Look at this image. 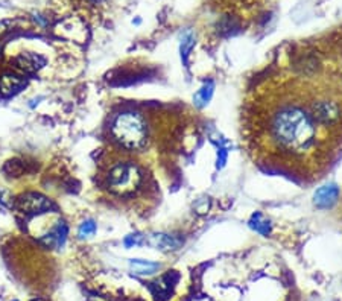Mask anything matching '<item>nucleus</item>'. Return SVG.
<instances>
[{
  "mask_svg": "<svg viewBox=\"0 0 342 301\" xmlns=\"http://www.w3.org/2000/svg\"><path fill=\"white\" fill-rule=\"evenodd\" d=\"M274 135L280 146L289 152L308 151L315 140L313 122L300 108H287L277 114L274 120Z\"/></svg>",
  "mask_w": 342,
  "mask_h": 301,
  "instance_id": "1",
  "label": "nucleus"
},
{
  "mask_svg": "<svg viewBox=\"0 0 342 301\" xmlns=\"http://www.w3.org/2000/svg\"><path fill=\"white\" fill-rule=\"evenodd\" d=\"M111 133L117 143L127 149L137 151L146 145V138H148L146 122L143 120L140 114L134 111L119 114L113 122Z\"/></svg>",
  "mask_w": 342,
  "mask_h": 301,
  "instance_id": "2",
  "label": "nucleus"
},
{
  "mask_svg": "<svg viewBox=\"0 0 342 301\" xmlns=\"http://www.w3.org/2000/svg\"><path fill=\"white\" fill-rule=\"evenodd\" d=\"M140 183L141 173L134 163H119L108 173V189L120 197L134 193Z\"/></svg>",
  "mask_w": 342,
  "mask_h": 301,
  "instance_id": "3",
  "label": "nucleus"
},
{
  "mask_svg": "<svg viewBox=\"0 0 342 301\" xmlns=\"http://www.w3.org/2000/svg\"><path fill=\"white\" fill-rule=\"evenodd\" d=\"M17 205H19V208L22 211H25V213L38 215V213L49 211L52 208V201L41 193L29 192V193L22 195L20 200L17 201Z\"/></svg>",
  "mask_w": 342,
  "mask_h": 301,
  "instance_id": "4",
  "label": "nucleus"
},
{
  "mask_svg": "<svg viewBox=\"0 0 342 301\" xmlns=\"http://www.w3.org/2000/svg\"><path fill=\"white\" fill-rule=\"evenodd\" d=\"M178 274L175 272H169L166 274L165 277H161L155 281L151 283V292L152 295L155 297V300H160V301H166L171 298V295L173 294V288L176 285L178 281Z\"/></svg>",
  "mask_w": 342,
  "mask_h": 301,
  "instance_id": "5",
  "label": "nucleus"
},
{
  "mask_svg": "<svg viewBox=\"0 0 342 301\" xmlns=\"http://www.w3.org/2000/svg\"><path fill=\"white\" fill-rule=\"evenodd\" d=\"M67 233H68L67 224L63 219H60L50 228L49 233H46L40 237V242L46 248H63L66 243V239H67Z\"/></svg>",
  "mask_w": 342,
  "mask_h": 301,
  "instance_id": "6",
  "label": "nucleus"
},
{
  "mask_svg": "<svg viewBox=\"0 0 342 301\" xmlns=\"http://www.w3.org/2000/svg\"><path fill=\"white\" fill-rule=\"evenodd\" d=\"M313 117L321 123H335L341 117V110L333 102H318L313 105Z\"/></svg>",
  "mask_w": 342,
  "mask_h": 301,
  "instance_id": "7",
  "label": "nucleus"
},
{
  "mask_svg": "<svg viewBox=\"0 0 342 301\" xmlns=\"http://www.w3.org/2000/svg\"><path fill=\"white\" fill-rule=\"evenodd\" d=\"M145 243L155 248V250H160V251L176 250V248L181 245V242H179L176 237L165 234V233H155V234L145 236Z\"/></svg>",
  "mask_w": 342,
  "mask_h": 301,
  "instance_id": "8",
  "label": "nucleus"
},
{
  "mask_svg": "<svg viewBox=\"0 0 342 301\" xmlns=\"http://www.w3.org/2000/svg\"><path fill=\"white\" fill-rule=\"evenodd\" d=\"M338 195H339V190L335 184L322 186L315 192V197H313L315 205L319 208H327L335 204V201L338 200Z\"/></svg>",
  "mask_w": 342,
  "mask_h": 301,
  "instance_id": "9",
  "label": "nucleus"
},
{
  "mask_svg": "<svg viewBox=\"0 0 342 301\" xmlns=\"http://www.w3.org/2000/svg\"><path fill=\"white\" fill-rule=\"evenodd\" d=\"M26 85V79L17 73H5L0 78V92L5 96H11L17 92H20Z\"/></svg>",
  "mask_w": 342,
  "mask_h": 301,
  "instance_id": "10",
  "label": "nucleus"
},
{
  "mask_svg": "<svg viewBox=\"0 0 342 301\" xmlns=\"http://www.w3.org/2000/svg\"><path fill=\"white\" fill-rule=\"evenodd\" d=\"M15 61L19 67L26 70V72H37L38 68H41L46 64V60L43 57H40L38 54H32V52L22 54L20 57H17Z\"/></svg>",
  "mask_w": 342,
  "mask_h": 301,
  "instance_id": "11",
  "label": "nucleus"
},
{
  "mask_svg": "<svg viewBox=\"0 0 342 301\" xmlns=\"http://www.w3.org/2000/svg\"><path fill=\"white\" fill-rule=\"evenodd\" d=\"M130 268L136 275H152L155 274L161 267L157 262H149V260H143V259H131L130 260Z\"/></svg>",
  "mask_w": 342,
  "mask_h": 301,
  "instance_id": "12",
  "label": "nucleus"
},
{
  "mask_svg": "<svg viewBox=\"0 0 342 301\" xmlns=\"http://www.w3.org/2000/svg\"><path fill=\"white\" fill-rule=\"evenodd\" d=\"M249 227L254 230V232L260 233L262 236H268L271 233V222H269L262 213H254L249 219Z\"/></svg>",
  "mask_w": 342,
  "mask_h": 301,
  "instance_id": "13",
  "label": "nucleus"
},
{
  "mask_svg": "<svg viewBox=\"0 0 342 301\" xmlns=\"http://www.w3.org/2000/svg\"><path fill=\"white\" fill-rule=\"evenodd\" d=\"M213 88H214V84L210 81L198 90V93L195 95V103L198 105V107H204V105L208 103V100L211 99V95H213Z\"/></svg>",
  "mask_w": 342,
  "mask_h": 301,
  "instance_id": "14",
  "label": "nucleus"
},
{
  "mask_svg": "<svg viewBox=\"0 0 342 301\" xmlns=\"http://www.w3.org/2000/svg\"><path fill=\"white\" fill-rule=\"evenodd\" d=\"M193 46H195V37H193V33L187 32L181 41V58L184 64H187V60H189V55H190Z\"/></svg>",
  "mask_w": 342,
  "mask_h": 301,
  "instance_id": "15",
  "label": "nucleus"
},
{
  "mask_svg": "<svg viewBox=\"0 0 342 301\" xmlns=\"http://www.w3.org/2000/svg\"><path fill=\"white\" fill-rule=\"evenodd\" d=\"M95 233H96V224H95L93 219H87V221H84V222L79 225V230H78L79 239L90 237V236H93Z\"/></svg>",
  "mask_w": 342,
  "mask_h": 301,
  "instance_id": "16",
  "label": "nucleus"
},
{
  "mask_svg": "<svg viewBox=\"0 0 342 301\" xmlns=\"http://www.w3.org/2000/svg\"><path fill=\"white\" fill-rule=\"evenodd\" d=\"M123 245L127 248H133V246H140V245H145V236L140 234V233H134L130 234L123 239Z\"/></svg>",
  "mask_w": 342,
  "mask_h": 301,
  "instance_id": "17",
  "label": "nucleus"
},
{
  "mask_svg": "<svg viewBox=\"0 0 342 301\" xmlns=\"http://www.w3.org/2000/svg\"><path fill=\"white\" fill-rule=\"evenodd\" d=\"M0 204H3V205L9 204V193L3 187H0Z\"/></svg>",
  "mask_w": 342,
  "mask_h": 301,
  "instance_id": "18",
  "label": "nucleus"
},
{
  "mask_svg": "<svg viewBox=\"0 0 342 301\" xmlns=\"http://www.w3.org/2000/svg\"><path fill=\"white\" fill-rule=\"evenodd\" d=\"M12 301H19V300H12Z\"/></svg>",
  "mask_w": 342,
  "mask_h": 301,
  "instance_id": "19",
  "label": "nucleus"
}]
</instances>
